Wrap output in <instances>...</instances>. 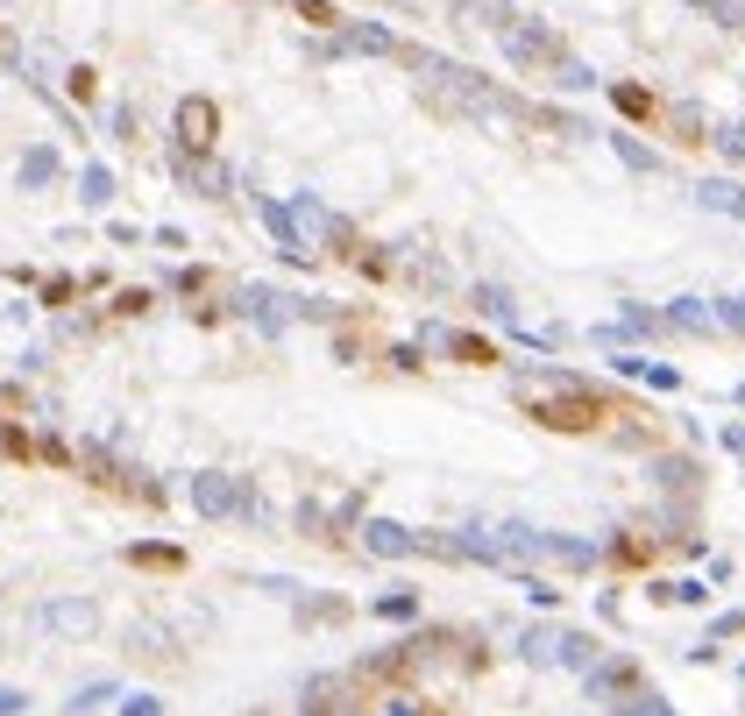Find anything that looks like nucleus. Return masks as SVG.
<instances>
[{
    "label": "nucleus",
    "mask_w": 745,
    "mask_h": 716,
    "mask_svg": "<svg viewBox=\"0 0 745 716\" xmlns=\"http://www.w3.org/2000/svg\"><path fill=\"white\" fill-rule=\"evenodd\" d=\"M149 305H157V298H149L143 284H128V292H114V320H143Z\"/></svg>",
    "instance_id": "4468645a"
},
{
    "label": "nucleus",
    "mask_w": 745,
    "mask_h": 716,
    "mask_svg": "<svg viewBox=\"0 0 745 716\" xmlns=\"http://www.w3.org/2000/svg\"><path fill=\"white\" fill-rule=\"evenodd\" d=\"M121 560L143 575H185V547H170V539H128Z\"/></svg>",
    "instance_id": "7ed1b4c3"
},
{
    "label": "nucleus",
    "mask_w": 745,
    "mask_h": 716,
    "mask_svg": "<svg viewBox=\"0 0 745 716\" xmlns=\"http://www.w3.org/2000/svg\"><path fill=\"white\" fill-rule=\"evenodd\" d=\"M0 454H8V461H22V469H29V461H43V440H29L22 425L8 419V425H0Z\"/></svg>",
    "instance_id": "1a4fd4ad"
},
{
    "label": "nucleus",
    "mask_w": 745,
    "mask_h": 716,
    "mask_svg": "<svg viewBox=\"0 0 745 716\" xmlns=\"http://www.w3.org/2000/svg\"><path fill=\"white\" fill-rule=\"evenodd\" d=\"M298 14H305L313 29H334V22H341V8H334V0H298Z\"/></svg>",
    "instance_id": "dca6fc26"
},
{
    "label": "nucleus",
    "mask_w": 745,
    "mask_h": 716,
    "mask_svg": "<svg viewBox=\"0 0 745 716\" xmlns=\"http://www.w3.org/2000/svg\"><path fill=\"white\" fill-rule=\"evenodd\" d=\"M36 298H43L50 313H65V305L79 298V277H43V284H36Z\"/></svg>",
    "instance_id": "f8f14e48"
},
{
    "label": "nucleus",
    "mask_w": 745,
    "mask_h": 716,
    "mask_svg": "<svg viewBox=\"0 0 745 716\" xmlns=\"http://www.w3.org/2000/svg\"><path fill=\"white\" fill-rule=\"evenodd\" d=\"M43 625H50L57 638H86L92 625H100V610H92L86 596H79V604H71V596H65V604H43Z\"/></svg>",
    "instance_id": "39448f33"
},
{
    "label": "nucleus",
    "mask_w": 745,
    "mask_h": 716,
    "mask_svg": "<svg viewBox=\"0 0 745 716\" xmlns=\"http://www.w3.org/2000/svg\"><path fill=\"white\" fill-rule=\"evenodd\" d=\"M29 709V695L22 688H0V716H22Z\"/></svg>",
    "instance_id": "aec40b11"
},
{
    "label": "nucleus",
    "mask_w": 745,
    "mask_h": 716,
    "mask_svg": "<svg viewBox=\"0 0 745 716\" xmlns=\"http://www.w3.org/2000/svg\"><path fill=\"white\" fill-rule=\"evenodd\" d=\"M610 560H618V568H646V560H654V539H618Z\"/></svg>",
    "instance_id": "2eb2a0df"
},
{
    "label": "nucleus",
    "mask_w": 745,
    "mask_h": 716,
    "mask_svg": "<svg viewBox=\"0 0 745 716\" xmlns=\"http://www.w3.org/2000/svg\"><path fill=\"white\" fill-rule=\"evenodd\" d=\"M107 703H121V688H114V681H86V688H71V716H100Z\"/></svg>",
    "instance_id": "6e6552de"
},
{
    "label": "nucleus",
    "mask_w": 745,
    "mask_h": 716,
    "mask_svg": "<svg viewBox=\"0 0 745 716\" xmlns=\"http://www.w3.org/2000/svg\"><path fill=\"white\" fill-rule=\"evenodd\" d=\"M610 100H618V114H625V121H646V128L660 121V100H654L646 86H633V79H618V86H610Z\"/></svg>",
    "instance_id": "423d86ee"
},
{
    "label": "nucleus",
    "mask_w": 745,
    "mask_h": 716,
    "mask_svg": "<svg viewBox=\"0 0 745 716\" xmlns=\"http://www.w3.org/2000/svg\"><path fill=\"white\" fill-rule=\"evenodd\" d=\"M519 404H526V419L532 425H547V433H604L610 419H633L610 391H597V383H582V376H532L519 383Z\"/></svg>",
    "instance_id": "f257e3e1"
},
{
    "label": "nucleus",
    "mask_w": 745,
    "mask_h": 716,
    "mask_svg": "<svg viewBox=\"0 0 745 716\" xmlns=\"http://www.w3.org/2000/svg\"><path fill=\"white\" fill-rule=\"evenodd\" d=\"M121 716H164V709H157V695H128Z\"/></svg>",
    "instance_id": "6ab92c4d"
},
{
    "label": "nucleus",
    "mask_w": 745,
    "mask_h": 716,
    "mask_svg": "<svg viewBox=\"0 0 745 716\" xmlns=\"http://www.w3.org/2000/svg\"><path fill=\"white\" fill-rule=\"evenodd\" d=\"M178 292L185 298H206V292H214V269H178Z\"/></svg>",
    "instance_id": "f3484780"
},
{
    "label": "nucleus",
    "mask_w": 745,
    "mask_h": 716,
    "mask_svg": "<svg viewBox=\"0 0 745 716\" xmlns=\"http://www.w3.org/2000/svg\"><path fill=\"white\" fill-rule=\"evenodd\" d=\"M448 355L462 362V370H497V362H504V355H497V347H490L483 334H448Z\"/></svg>",
    "instance_id": "0eeeda50"
},
{
    "label": "nucleus",
    "mask_w": 745,
    "mask_h": 716,
    "mask_svg": "<svg viewBox=\"0 0 745 716\" xmlns=\"http://www.w3.org/2000/svg\"><path fill=\"white\" fill-rule=\"evenodd\" d=\"M170 128H178V143H185V149H214V143H220V107L193 92V100H178Z\"/></svg>",
    "instance_id": "f03ea898"
},
{
    "label": "nucleus",
    "mask_w": 745,
    "mask_h": 716,
    "mask_svg": "<svg viewBox=\"0 0 745 716\" xmlns=\"http://www.w3.org/2000/svg\"><path fill=\"white\" fill-rule=\"evenodd\" d=\"M43 461H50V469H71V448H65V440L50 433V440H43Z\"/></svg>",
    "instance_id": "a211bd4d"
},
{
    "label": "nucleus",
    "mask_w": 745,
    "mask_h": 716,
    "mask_svg": "<svg viewBox=\"0 0 745 716\" xmlns=\"http://www.w3.org/2000/svg\"><path fill=\"white\" fill-rule=\"evenodd\" d=\"M193 504L206 518H227V511H248V497H242V482H227V475H193Z\"/></svg>",
    "instance_id": "20e7f679"
},
{
    "label": "nucleus",
    "mask_w": 745,
    "mask_h": 716,
    "mask_svg": "<svg viewBox=\"0 0 745 716\" xmlns=\"http://www.w3.org/2000/svg\"><path fill=\"white\" fill-rule=\"evenodd\" d=\"M79 199H86V206H107V199H114V178H107L100 164H86V170H79Z\"/></svg>",
    "instance_id": "9d476101"
},
{
    "label": "nucleus",
    "mask_w": 745,
    "mask_h": 716,
    "mask_svg": "<svg viewBox=\"0 0 745 716\" xmlns=\"http://www.w3.org/2000/svg\"><path fill=\"white\" fill-rule=\"evenodd\" d=\"M57 178V149H29L22 157V185H50Z\"/></svg>",
    "instance_id": "ddd939ff"
},
{
    "label": "nucleus",
    "mask_w": 745,
    "mask_h": 716,
    "mask_svg": "<svg viewBox=\"0 0 745 716\" xmlns=\"http://www.w3.org/2000/svg\"><path fill=\"white\" fill-rule=\"evenodd\" d=\"M65 92H71L79 107H86V100H100V71H92V65H71V71H65Z\"/></svg>",
    "instance_id": "9b49d317"
}]
</instances>
